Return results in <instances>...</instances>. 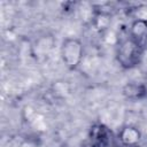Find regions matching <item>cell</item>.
Here are the masks:
<instances>
[{
  "mask_svg": "<svg viewBox=\"0 0 147 147\" xmlns=\"http://www.w3.org/2000/svg\"><path fill=\"white\" fill-rule=\"evenodd\" d=\"M145 49L136 44L131 38L122 39L116 47V61L124 70H131L138 67L144 56Z\"/></svg>",
  "mask_w": 147,
  "mask_h": 147,
  "instance_id": "cell-1",
  "label": "cell"
},
{
  "mask_svg": "<svg viewBox=\"0 0 147 147\" xmlns=\"http://www.w3.org/2000/svg\"><path fill=\"white\" fill-rule=\"evenodd\" d=\"M60 56L63 64L69 70H76L84 59V44L79 38L68 37L62 40Z\"/></svg>",
  "mask_w": 147,
  "mask_h": 147,
  "instance_id": "cell-2",
  "label": "cell"
},
{
  "mask_svg": "<svg viewBox=\"0 0 147 147\" xmlns=\"http://www.w3.org/2000/svg\"><path fill=\"white\" fill-rule=\"evenodd\" d=\"M88 137L92 147H123L117 134L113 132L106 124L95 123L90 127Z\"/></svg>",
  "mask_w": 147,
  "mask_h": 147,
  "instance_id": "cell-3",
  "label": "cell"
},
{
  "mask_svg": "<svg viewBox=\"0 0 147 147\" xmlns=\"http://www.w3.org/2000/svg\"><path fill=\"white\" fill-rule=\"evenodd\" d=\"M117 138L123 147H139L142 140V133L138 126L125 124L119 129Z\"/></svg>",
  "mask_w": 147,
  "mask_h": 147,
  "instance_id": "cell-4",
  "label": "cell"
},
{
  "mask_svg": "<svg viewBox=\"0 0 147 147\" xmlns=\"http://www.w3.org/2000/svg\"><path fill=\"white\" fill-rule=\"evenodd\" d=\"M129 38L144 49L147 47V20L138 17L133 20L129 28Z\"/></svg>",
  "mask_w": 147,
  "mask_h": 147,
  "instance_id": "cell-5",
  "label": "cell"
},
{
  "mask_svg": "<svg viewBox=\"0 0 147 147\" xmlns=\"http://www.w3.org/2000/svg\"><path fill=\"white\" fill-rule=\"evenodd\" d=\"M122 93L124 98L131 101H141L147 98V85L144 83L130 82L123 86Z\"/></svg>",
  "mask_w": 147,
  "mask_h": 147,
  "instance_id": "cell-6",
  "label": "cell"
}]
</instances>
